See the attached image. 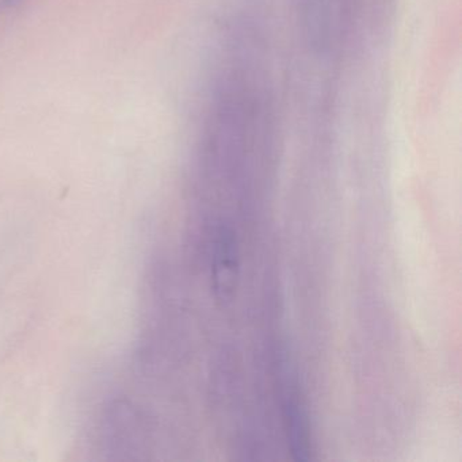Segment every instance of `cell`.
Masks as SVG:
<instances>
[{"mask_svg": "<svg viewBox=\"0 0 462 462\" xmlns=\"http://www.w3.org/2000/svg\"><path fill=\"white\" fill-rule=\"evenodd\" d=\"M236 253L234 239L226 231H221L216 242L215 259H213V285L217 297L229 301L236 282Z\"/></svg>", "mask_w": 462, "mask_h": 462, "instance_id": "2", "label": "cell"}, {"mask_svg": "<svg viewBox=\"0 0 462 462\" xmlns=\"http://www.w3.org/2000/svg\"><path fill=\"white\" fill-rule=\"evenodd\" d=\"M365 0H301L305 36L323 55L347 44L364 12Z\"/></svg>", "mask_w": 462, "mask_h": 462, "instance_id": "1", "label": "cell"}, {"mask_svg": "<svg viewBox=\"0 0 462 462\" xmlns=\"http://www.w3.org/2000/svg\"><path fill=\"white\" fill-rule=\"evenodd\" d=\"M283 411H285L286 431H288L291 453L296 454V458L307 459V453L310 451L307 415L299 396L293 392L286 397Z\"/></svg>", "mask_w": 462, "mask_h": 462, "instance_id": "3", "label": "cell"}, {"mask_svg": "<svg viewBox=\"0 0 462 462\" xmlns=\"http://www.w3.org/2000/svg\"><path fill=\"white\" fill-rule=\"evenodd\" d=\"M21 4V0H0V14Z\"/></svg>", "mask_w": 462, "mask_h": 462, "instance_id": "4", "label": "cell"}]
</instances>
